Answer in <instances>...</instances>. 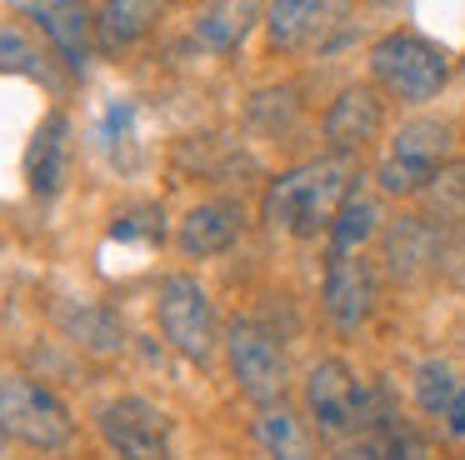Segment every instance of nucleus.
Returning a JSON list of instances; mask_svg holds the SVG:
<instances>
[{"label": "nucleus", "mask_w": 465, "mask_h": 460, "mask_svg": "<svg viewBox=\"0 0 465 460\" xmlns=\"http://www.w3.org/2000/svg\"><path fill=\"white\" fill-rule=\"evenodd\" d=\"M375 440H381V460H430L425 435L411 425V420H401V415H395L391 425L375 430Z\"/></svg>", "instance_id": "393cba45"}, {"label": "nucleus", "mask_w": 465, "mask_h": 460, "mask_svg": "<svg viewBox=\"0 0 465 460\" xmlns=\"http://www.w3.org/2000/svg\"><path fill=\"white\" fill-rule=\"evenodd\" d=\"M385 230V215H381V200L365 195L361 185L345 195V205L335 210L331 230H325V245H331V255H361L365 245H371L375 235Z\"/></svg>", "instance_id": "a211bd4d"}, {"label": "nucleus", "mask_w": 465, "mask_h": 460, "mask_svg": "<svg viewBox=\"0 0 465 460\" xmlns=\"http://www.w3.org/2000/svg\"><path fill=\"white\" fill-rule=\"evenodd\" d=\"M0 435L35 455H61L75 440V420L51 385L31 375H0Z\"/></svg>", "instance_id": "20e7f679"}, {"label": "nucleus", "mask_w": 465, "mask_h": 460, "mask_svg": "<svg viewBox=\"0 0 465 460\" xmlns=\"http://www.w3.org/2000/svg\"><path fill=\"white\" fill-rule=\"evenodd\" d=\"M385 130V90L381 85H345L341 95L325 105L321 135L331 145V155H361L371 140H381Z\"/></svg>", "instance_id": "9d476101"}, {"label": "nucleus", "mask_w": 465, "mask_h": 460, "mask_svg": "<svg viewBox=\"0 0 465 460\" xmlns=\"http://www.w3.org/2000/svg\"><path fill=\"white\" fill-rule=\"evenodd\" d=\"M445 235L430 215H401L395 225H385V250H381V270L391 280H420L425 270L440 265Z\"/></svg>", "instance_id": "2eb2a0df"}, {"label": "nucleus", "mask_w": 465, "mask_h": 460, "mask_svg": "<svg viewBox=\"0 0 465 460\" xmlns=\"http://www.w3.org/2000/svg\"><path fill=\"white\" fill-rule=\"evenodd\" d=\"M371 80L401 105H430L450 85V55L415 30H391L371 45Z\"/></svg>", "instance_id": "f03ea898"}, {"label": "nucleus", "mask_w": 465, "mask_h": 460, "mask_svg": "<svg viewBox=\"0 0 465 460\" xmlns=\"http://www.w3.org/2000/svg\"><path fill=\"white\" fill-rule=\"evenodd\" d=\"M71 180V115L65 110H45L35 125L31 145H25V185L35 200H55Z\"/></svg>", "instance_id": "4468645a"}, {"label": "nucleus", "mask_w": 465, "mask_h": 460, "mask_svg": "<svg viewBox=\"0 0 465 460\" xmlns=\"http://www.w3.org/2000/svg\"><path fill=\"white\" fill-rule=\"evenodd\" d=\"M411 395H415V405H420L425 415H445V410H450V400L460 395L455 365H450V360H440V355L420 360V365L411 370Z\"/></svg>", "instance_id": "5701e85b"}, {"label": "nucleus", "mask_w": 465, "mask_h": 460, "mask_svg": "<svg viewBox=\"0 0 465 460\" xmlns=\"http://www.w3.org/2000/svg\"><path fill=\"white\" fill-rule=\"evenodd\" d=\"M175 160H181L185 170H205V175H215V180H225L235 165H245V155L225 135H191L175 150Z\"/></svg>", "instance_id": "b1692460"}, {"label": "nucleus", "mask_w": 465, "mask_h": 460, "mask_svg": "<svg viewBox=\"0 0 465 460\" xmlns=\"http://www.w3.org/2000/svg\"><path fill=\"white\" fill-rule=\"evenodd\" d=\"M241 230H245V205L231 195H215L185 210L181 230H175V250L185 260H211V255H225L241 240Z\"/></svg>", "instance_id": "ddd939ff"}, {"label": "nucleus", "mask_w": 465, "mask_h": 460, "mask_svg": "<svg viewBox=\"0 0 465 460\" xmlns=\"http://www.w3.org/2000/svg\"><path fill=\"white\" fill-rule=\"evenodd\" d=\"M445 430H450V435H465V385H460V395L450 400V410H445Z\"/></svg>", "instance_id": "cd10ccee"}, {"label": "nucleus", "mask_w": 465, "mask_h": 460, "mask_svg": "<svg viewBox=\"0 0 465 460\" xmlns=\"http://www.w3.org/2000/svg\"><path fill=\"white\" fill-rule=\"evenodd\" d=\"M225 365H231V380L251 405H281L285 390H291V365H285V350L261 320L235 315L221 335Z\"/></svg>", "instance_id": "423d86ee"}, {"label": "nucleus", "mask_w": 465, "mask_h": 460, "mask_svg": "<svg viewBox=\"0 0 465 460\" xmlns=\"http://www.w3.org/2000/svg\"><path fill=\"white\" fill-rule=\"evenodd\" d=\"M55 325H61V335L71 340L75 350H85V355H121L125 350V325L115 320V310L95 305V300H61L55 305Z\"/></svg>", "instance_id": "dca6fc26"}, {"label": "nucleus", "mask_w": 465, "mask_h": 460, "mask_svg": "<svg viewBox=\"0 0 465 460\" xmlns=\"http://www.w3.org/2000/svg\"><path fill=\"white\" fill-rule=\"evenodd\" d=\"M95 435L105 445V460H171L165 415L145 395H111L95 410Z\"/></svg>", "instance_id": "1a4fd4ad"}, {"label": "nucleus", "mask_w": 465, "mask_h": 460, "mask_svg": "<svg viewBox=\"0 0 465 460\" xmlns=\"http://www.w3.org/2000/svg\"><path fill=\"white\" fill-rule=\"evenodd\" d=\"M381 310V265L365 255H331L321 275V315L335 335H361Z\"/></svg>", "instance_id": "6e6552de"}, {"label": "nucleus", "mask_w": 465, "mask_h": 460, "mask_svg": "<svg viewBox=\"0 0 465 460\" xmlns=\"http://www.w3.org/2000/svg\"><path fill=\"white\" fill-rule=\"evenodd\" d=\"M161 205H141V210H125V215H115V225H111V240H141V235H151V240H161L165 235V225H161Z\"/></svg>", "instance_id": "a878e982"}, {"label": "nucleus", "mask_w": 465, "mask_h": 460, "mask_svg": "<svg viewBox=\"0 0 465 460\" xmlns=\"http://www.w3.org/2000/svg\"><path fill=\"white\" fill-rule=\"evenodd\" d=\"M450 140H455L450 125L435 120V115H411L405 125H395L391 140H385L381 165H375V185H381V195H391V200L425 195V185L440 175L445 160H455Z\"/></svg>", "instance_id": "7ed1b4c3"}, {"label": "nucleus", "mask_w": 465, "mask_h": 460, "mask_svg": "<svg viewBox=\"0 0 465 460\" xmlns=\"http://www.w3.org/2000/svg\"><path fill=\"white\" fill-rule=\"evenodd\" d=\"M361 185L355 180V165L345 155H315L301 160V165L281 170V175L265 185L261 195V220L281 235L295 240H315L331 230L335 210L345 205V195Z\"/></svg>", "instance_id": "f257e3e1"}, {"label": "nucleus", "mask_w": 465, "mask_h": 460, "mask_svg": "<svg viewBox=\"0 0 465 460\" xmlns=\"http://www.w3.org/2000/svg\"><path fill=\"white\" fill-rule=\"evenodd\" d=\"M15 10L35 20L51 40V50L61 55V65L71 75H85L91 70V45H95V15L81 5V0H11Z\"/></svg>", "instance_id": "9b49d317"}, {"label": "nucleus", "mask_w": 465, "mask_h": 460, "mask_svg": "<svg viewBox=\"0 0 465 460\" xmlns=\"http://www.w3.org/2000/svg\"><path fill=\"white\" fill-rule=\"evenodd\" d=\"M301 400H305V420L315 425L321 440L361 435V375L341 355L311 360V370L301 380Z\"/></svg>", "instance_id": "0eeeda50"}, {"label": "nucleus", "mask_w": 465, "mask_h": 460, "mask_svg": "<svg viewBox=\"0 0 465 460\" xmlns=\"http://www.w3.org/2000/svg\"><path fill=\"white\" fill-rule=\"evenodd\" d=\"M425 215L435 220V225H465V160H445L440 175L425 185Z\"/></svg>", "instance_id": "4be33fe9"}, {"label": "nucleus", "mask_w": 465, "mask_h": 460, "mask_svg": "<svg viewBox=\"0 0 465 460\" xmlns=\"http://www.w3.org/2000/svg\"><path fill=\"white\" fill-rule=\"evenodd\" d=\"M161 10H165V0H105V5L95 10V45H101L105 55L131 50L135 40L151 35Z\"/></svg>", "instance_id": "f3484780"}, {"label": "nucleus", "mask_w": 465, "mask_h": 460, "mask_svg": "<svg viewBox=\"0 0 465 460\" xmlns=\"http://www.w3.org/2000/svg\"><path fill=\"white\" fill-rule=\"evenodd\" d=\"M255 20H261V5H255V0H211V5L201 10V20H195V40H201L211 55H231V50L251 35Z\"/></svg>", "instance_id": "6ab92c4d"}, {"label": "nucleus", "mask_w": 465, "mask_h": 460, "mask_svg": "<svg viewBox=\"0 0 465 460\" xmlns=\"http://www.w3.org/2000/svg\"><path fill=\"white\" fill-rule=\"evenodd\" d=\"M251 435H255V445H261L265 455H305V460H311L315 425H311V420H301L295 410H285V400H281V405H261Z\"/></svg>", "instance_id": "aec40b11"}, {"label": "nucleus", "mask_w": 465, "mask_h": 460, "mask_svg": "<svg viewBox=\"0 0 465 460\" xmlns=\"http://www.w3.org/2000/svg\"><path fill=\"white\" fill-rule=\"evenodd\" d=\"M351 0H271L265 5V40L271 50H311L325 45L335 25H345Z\"/></svg>", "instance_id": "f8f14e48"}, {"label": "nucleus", "mask_w": 465, "mask_h": 460, "mask_svg": "<svg viewBox=\"0 0 465 460\" xmlns=\"http://www.w3.org/2000/svg\"><path fill=\"white\" fill-rule=\"evenodd\" d=\"M0 70H15L25 80H41L45 90H61V75L51 70V55L21 25H11V20H0Z\"/></svg>", "instance_id": "412c9836"}, {"label": "nucleus", "mask_w": 465, "mask_h": 460, "mask_svg": "<svg viewBox=\"0 0 465 460\" xmlns=\"http://www.w3.org/2000/svg\"><path fill=\"white\" fill-rule=\"evenodd\" d=\"M155 320H161L165 345L181 360H191V365H211L215 360L225 330L215 325L211 290L195 275H165L161 280V290H155Z\"/></svg>", "instance_id": "39448f33"}, {"label": "nucleus", "mask_w": 465, "mask_h": 460, "mask_svg": "<svg viewBox=\"0 0 465 460\" xmlns=\"http://www.w3.org/2000/svg\"><path fill=\"white\" fill-rule=\"evenodd\" d=\"M265 460H305V455H265Z\"/></svg>", "instance_id": "c85d7f7f"}, {"label": "nucleus", "mask_w": 465, "mask_h": 460, "mask_svg": "<svg viewBox=\"0 0 465 460\" xmlns=\"http://www.w3.org/2000/svg\"><path fill=\"white\" fill-rule=\"evenodd\" d=\"M331 460H381V440L375 435H355V440H341Z\"/></svg>", "instance_id": "bb28decb"}]
</instances>
